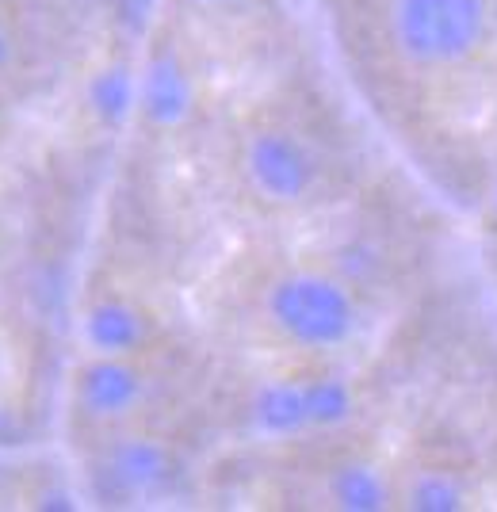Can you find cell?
<instances>
[{
  "label": "cell",
  "instance_id": "obj_15",
  "mask_svg": "<svg viewBox=\"0 0 497 512\" xmlns=\"http://www.w3.org/2000/svg\"><path fill=\"white\" fill-rule=\"evenodd\" d=\"M199 4H230V0H199Z\"/></svg>",
  "mask_w": 497,
  "mask_h": 512
},
{
  "label": "cell",
  "instance_id": "obj_1",
  "mask_svg": "<svg viewBox=\"0 0 497 512\" xmlns=\"http://www.w3.org/2000/svg\"><path fill=\"white\" fill-rule=\"evenodd\" d=\"M490 35V0H394V43L413 65L471 62Z\"/></svg>",
  "mask_w": 497,
  "mask_h": 512
},
{
  "label": "cell",
  "instance_id": "obj_7",
  "mask_svg": "<svg viewBox=\"0 0 497 512\" xmlns=\"http://www.w3.org/2000/svg\"><path fill=\"white\" fill-rule=\"evenodd\" d=\"M150 337L146 318L123 299H104L88 310L85 318V341L100 356H130L138 352Z\"/></svg>",
  "mask_w": 497,
  "mask_h": 512
},
{
  "label": "cell",
  "instance_id": "obj_16",
  "mask_svg": "<svg viewBox=\"0 0 497 512\" xmlns=\"http://www.w3.org/2000/svg\"><path fill=\"white\" fill-rule=\"evenodd\" d=\"M494 199H497V195H494Z\"/></svg>",
  "mask_w": 497,
  "mask_h": 512
},
{
  "label": "cell",
  "instance_id": "obj_3",
  "mask_svg": "<svg viewBox=\"0 0 497 512\" xmlns=\"http://www.w3.org/2000/svg\"><path fill=\"white\" fill-rule=\"evenodd\" d=\"M245 169H249V180L257 184V192L272 203H299L318 184V161L310 146L299 134L280 127L253 134Z\"/></svg>",
  "mask_w": 497,
  "mask_h": 512
},
{
  "label": "cell",
  "instance_id": "obj_6",
  "mask_svg": "<svg viewBox=\"0 0 497 512\" xmlns=\"http://www.w3.org/2000/svg\"><path fill=\"white\" fill-rule=\"evenodd\" d=\"M138 100H142V115L153 127L169 130L188 119L195 88L188 69L176 62V54H153L142 73V85H138Z\"/></svg>",
  "mask_w": 497,
  "mask_h": 512
},
{
  "label": "cell",
  "instance_id": "obj_12",
  "mask_svg": "<svg viewBox=\"0 0 497 512\" xmlns=\"http://www.w3.org/2000/svg\"><path fill=\"white\" fill-rule=\"evenodd\" d=\"M306 402H310V425L337 428L356 413V398L345 379H310L306 383Z\"/></svg>",
  "mask_w": 497,
  "mask_h": 512
},
{
  "label": "cell",
  "instance_id": "obj_13",
  "mask_svg": "<svg viewBox=\"0 0 497 512\" xmlns=\"http://www.w3.org/2000/svg\"><path fill=\"white\" fill-rule=\"evenodd\" d=\"M12 62V39H8V31H0V69Z\"/></svg>",
  "mask_w": 497,
  "mask_h": 512
},
{
  "label": "cell",
  "instance_id": "obj_9",
  "mask_svg": "<svg viewBox=\"0 0 497 512\" xmlns=\"http://www.w3.org/2000/svg\"><path fill=\"white\" fill-rule=\"evenodd\" d=\"M329 501L337 505V509H348V512H379L390 505V486L387 478L379 474V467H371V463H360V459H352V463H341V467L329 474Z\"/></svg>",
  "mask_w": 497,
  "mask_h": 512
},
{
  "label": "cell",
  "instance_id": "obj_4",
  "mask_svg": "<svg viewBox=\"0 0 497 512\" xmlns=\"http://www.w3.org/2000/svg\"><path fill=\"white\" fill-rule=\"evenodd\" d=\"M77 398L92 417H123L146 398V379L127 356H100L81 371Z\"/></svg>",
  "mask_w": 497,
  "mask_h": 512
},
{
  "label": "cell",
  "instance_id": "obj_8",
  "mask_svg": "<svg viewBox=\"0 0 497 512\" xmlns=\"http://www.w3.org/2000/svg\"><path fill=\"white\" fill-rule=\"evenodd\" d=\"M253 425L264 436H299L310 425L306 383H268L253 398Z\"/></svg>",
  "mask_w": 497,
  "mask_h": 512
},
{
  "label": "cell",
  "instance_id": "obj_10",
  "mask_svg": "<svg viewBox=\"0 0 497 512\" xmlns=\"http://www.w3.org/2000/svg\"><path fill=\"white\" fill-rule=\"evenodd\" d=\"M88 100L108 127H119V123H127V115L138 104V81L127 65H108L96 73V81L88 88Z\"/></svg>",
  "mask_w": 497,
  "mask_h": 512
},
{
  "label": "cell",
  "instance_id": "obj_5",
  "mask_svg": "<svg viewBox=\"0 0 497 512\" xmlns=\"http://www.w3.org/2000/svg\"><path fill=\"white\" fill-rule=\"evenodd\" d=\"M111 490L123 497H142V493L165 490L176 478V459L173 451L157 440H123L115 444L104 463Z\"/></svg>",
  "mask_w": 497,
  "mask_h": 512
},
{
  "label": "cell",
  "instance_id": "obj_14",
  "mask_svg": "<svg viewBox=\"0 0 497 512\" xmlns=\"http://www.w3.org/2000/svg\"><path fill=\"white\" fill-rule=\"evenodd\" d=\"M0 444H12V421L0 413Z\"/></svg>",
  "mask_w": 497,
  "mask_h": 512
},
{
  "label": "cell",
  "instance_id": "obj_2",
  "mask_svg": "<svg viewBox=\"0 0 497 512\" xmlns=\"http://www.w3.org/2000/svg\"><path fill=\"white\" fill-rule=\"evenodd\" d=\"M268 318L299 348H341L356 337L360 310L337 279L295 272L268 291Z\"/></svg>",
  "mask_w": 497,
  "mask_h": 512
},
{
  "label": "cell",
  "instance_id": "obj_11",
  "mask_svg": "<svg viewBox=\"0 0 497 512\" xmlns=\"http://www.w3.org/2000/svg\"><path fill=\"white\" fill-rule=\"evenodd\" d=\"M402 501H406V509H417V512H455L467 505V486L448 474V470H417L410 478V486L402 493Z\"/></svg>",
  "mask_w": 497,
  "mask_h": 512
}]
</instances>
